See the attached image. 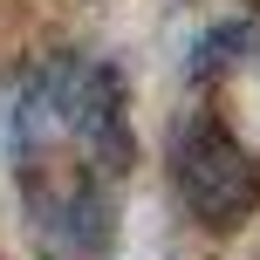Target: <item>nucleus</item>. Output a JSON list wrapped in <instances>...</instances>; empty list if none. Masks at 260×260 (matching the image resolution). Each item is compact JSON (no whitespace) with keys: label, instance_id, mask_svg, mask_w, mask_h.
Wrapping results in <instances>:
<instances>
[{"label":"nucleus","instance_id":"f257e3e1","mask_svg":"<svg viewBox=\"0 0 260 260\" xmlns=\"http://www.w3.org/2000/svg\"><path fill=\"white\" fill-rule=\"evenodd\" d=\"M130 165L117 69L48 55L14 103V178L35 260L117 253V178Z\"/></svg>","mask_w":260,"mask_h":260},{"label":"nucleus","instance_id":"f03ea898","mask_svg":"<svg viewBox=\"0 0 260 260\" xmlns=\"http://www.w3.org/2000/svg\"><path fill=\"white\" fill-rule=\"evenodd\" d=\"M171 178H178V199L206 226H240L260 206V165H253V151L219 117H199V123L178 130V144H171Z\"/></svg>","mask_w":260,"mask_h":260}]
</instances>
